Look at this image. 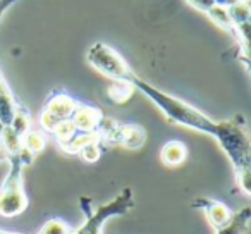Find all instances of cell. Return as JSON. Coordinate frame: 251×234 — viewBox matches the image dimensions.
<instances>
[{"label": "cell", "mask_w": 251, "mask_h": 234, "mask_svg": "<svg viewBox=\"0 0 251 234\" xmlns=\"http://www.w3.org/2000/svg\"><path fill=\"white\" fill-rule=\"evenodd\" d=\"M129 83L133 84L134 90L143 93L171 123L184 126L188 130L198 131V133L208 134V136L213 138V134L217 131V121L208 117L205 112L196 108L195 105L188 104L186 100L174 97V95L167 93V91H162L155 84L148 83L147 79L140 78L136 73L131 76Z\"/></svg>", "instance_id": "1"}, {"label": "cell", "mask_w": 251, "mask_h": 234, "mask_svg": "<svg viewBox=\"0 0 251 234\" xmlns=\"http://www.w3.org/2000/svg\"><path fill=\"white\" fill-rule=\"evenodd\" d=\"M213 138L232 164L239 189L244 195H251V141L244 115L236 114L229 119L217 121Z\"/></svg>", "instance_id": "2"}, {"label": "cell", "mask_w": 251, "mask_h": 234, "mask_svg": "<svg viewBox=\"0 0 251 234\" xmlns=\"http://www.w3.org/2000/svg\"><path fill=\"white\" fill-rule=\"evenodd\" d=\"M79 207L83 210L84 220L77 229L73 231V234H101L107 220H110L112 217L124 215L134 208V193L131 188H122L114 200L97 208L93 207V200L90 196H81Z\"/></svg>", "instance_id": "3"}, {"label": "cell", "mask_w": 251, "mask_h": 234, "mask_svg": "<svg viewBox=\"0 0 251 234\" xmlns=\"http://www.w3.org/2000/svg\"><path fill=\"white\" fill-rule=\"evenodd\" d=\"M9 172L0 184V215L5 219L18 217L28 208L29 198L25 189V172L26 165L18 155L7 157Z\"/></svg>", "instance_id": "4"}, {"label": "cell", "mask_w": 251, "mask_h": 234, "mask_svg": "<svg viewBox=\"0 0 251 234\" xmlns=\"http://www.w3.org/2000/svg\"><path fill=\"white\" fill-rule=\"evenodd\" d=\"M86 60L95 71H98L112 81L129 83L131 76L134 74V71L126 62L124 57L107 43H93L86 52Z\"/></svg>", "instance_id": "5"}, {"label": "cell", "mask_w": 251, "mask_h": 234, "mask_svg": "<svg viewBox=\"0 0 251 234\" xmlns=\"http://www.w3.org/2000/svg\"><path fill=\"white\" fill-rule=\"evenodd\" d=\"M98 134L103 147H122L127 150H138L147 141V133L141 126L122 124L108 117H103L98 128Z\"/></svg>", "instance_id": "6"}, {"label": "cell", "mask_w": 251, "mask_h": 234, "mask_svg": "<svg viewBox=\"0 0 251 234\" xmlns=\"http://www.w3.org/2000/svg\"><path fill=\"white\" fill-rule=\"evenodd\" d=\"M79 100L64 90H55L49 98L40 114V126L43 133H52L59 124L66 123L73 117Z\"/></svg>", "instance_id": "7"}, {"label": "cell", "mask_w": 251, "mask_h": 234, "mask_svg": "<svg viewBox=\"0 0 251 234\" xmlns=\"http://www.w3.org/2000/svg\"><path fill=\"white\" fill-rule=\"evenodd\" d=\"M193 207L200 208L205 213L206 220H208V224L213 227V231L226 226L234 215V212L226 203L219 202V200H213V198H196L195 202H193Z\"/></svg>", "instance_id": "8"}, {"label": "cell", "mask_w": 251, "mask_h": 234, "mask_svg": "<svg viewBox=\"0 0 251 234\" xmlns=\"http://www.w3.org/2000/svg\"><path fill=\"white\" fill-rule=\"evenodd\" d=\"M103 112L100 110L98 107L91 104H83L79 102L74 110L73 121L74 128H76L79 133H98V128H100L101 121H103Z\"/></svg>", "instance_id": "9"}, {"label": "cell", "mask_w": 251, "mask_h": 234, "mask_svg": "<svg viewBox=\"0 0 251 234\" xmlns=\"http://www.w3.org/2000/svg\"><path fill=\"white\" fill-rule=\"evenodd\" d=\"M19 108V102L12 95L11 88L7 86L4 76L0 73V126H9L14 119L16 112Z\"/></svg>", "instance_id": "10"}, {"label": "cell", "mask_w": 251, "mask_h": 234, "mask_svg": "<svg viewBox=\"0 0 251 234\" xmlns=\"http://www.w3.org/2000/svg\"><path fill=\"white\" fill-rule=\"evenodd\" d=\"M188 157V147L179 140H171L162 147L160 162L165 167H179Z\"/></svg>", "instance_id": "11"}, {"label": "cell", "mask_w": 251, "mask_h": 234, "mask_svg": "<svg viewBox=\"0 0 251 234\" xmlns=\"http://www.w3.org/2000/svg\"><path fill=\"white\" fill-rule=\"evenodd\" d=\"M250 220H251L250 207H243L241 210L234 212L232 219L226 226L215 229V234H246L248 229H250Z\"/></svg>", "instance_id": "12"}, {"label": "cell", "mask_w": 251, "mask_h": 234, "mask_svg": "<svg viewBox=\"0 0 251 234\" xmlns=\"http://www.w3.org/2000/svg\"><path fill=\"white\" fill-rule=\"evenodd\" d=\"M134 88L131 83H124V81H112V86L108 88V97L115 102V104H124L129 100L133 95Z\"/></svg>", "instance_id": "13"}, {"label": "cell", "mask_w": 251, "mask_h": 234, "mask_svg": "<svg viewBox=\"0 0 251 234\" xmlns=\"http://www.w3.org/2000/svg\"><path fill=\"white\" fill-rule=\"evenodd\" d=\"M73 227L66 222V220L59 219V217H52L49 219L36 234H73Z\"/></svg>", "instance_id": "14"}, {"label": "cell", "mask_w": 251, "mask_h": 234, "mask_svg": "<svg viewBox=\"0 0 251 234\" xmlns=\"http://www.w3.org/2000/svg\"><path fill=\"white\" fill-rule=\"evenodd\" d=\"M206 16H208V18L212 19L217 26L227 29V31H232V23H230L227 7H222V5H213V7L206 12Z\"/></svg>", "instance_id": "15"}, {"label": "cell", "mask_w": 251, "mask_h": 234, "mask_svg": "<svg viewBox=\"0 0 251 234\" xmlns=\"http://www.w3.org/2000/svg\"><path fill=\"white\" fill-rule=\"evenodd\" d=\"M101 154H103V143H101L100 140H97L81 148L77 155H79L84 162H88V164H93V162H97L98 158L101 157Z\"/></svg>", "instance_id": "16"}, {"label": "cell", "mask_w": 251, "mask_h": 234, "mask_svg": "<svg viewBox=\"0 0 251 234\" xmlns=\"http://www.w3.org/2000/svg\"><path fill=\"white\" fill-rule=\"evenodd\" d=\"M18 0H0V19L4 18V14L16 4Z\"/></svg>", "instance_id": "17"}, {"label": "cell", "mask_w": 251, "mask_h": 234, "mask_svg": "<svg viewBox=\"0 0 251 234\" xmlns=\"http://www.w3.org/2000/svg\"><path fill=\"white\" fill-rule=\"evenodd\" d=\"M217 5H222V7H230V5L237 4V2H241V0H213Z\"/></svg>", "instance_id": "18"}, {"label": "cell", "mask_w": 251, "mask_h": 234, "mask_svg": "<svg viewBox=\"0 0 251 234\" xmlns=\"http://www.w3.org/2000/svg\"><path fill=\"white\" fill-rule=\"evenodd\" d=\"M4 160H7V157H5V152H4V148H2V145H0V164Z\"/></svg>", "instance_id": "19"}, {"label": "cell", "mask_w": 251, "mask_h": 234, "mask_svg": "<svg viewBox=\"0 0 251 234\" xmlns=\"http://www.w3.org/2000/svg\"><path fill=\"white\" fill-rule=\"evenodd\" d=\"M0 234H23V233H9V231H2V229H0Z\"/></svg>", "instance_id": "20"}]
</instances>
